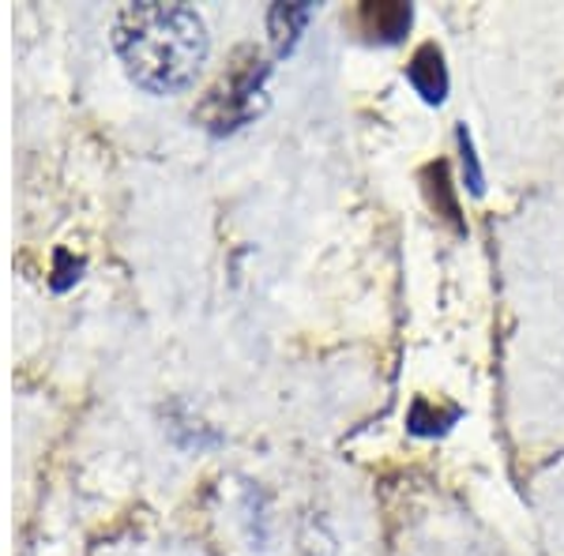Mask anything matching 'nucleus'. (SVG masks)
<instances>
[{
  "label": "nucleus",
  "mask_w": 564,
  "mask_h": 556,
  "mask_svg": "<svg viewBox=\"0 0 564 556\" xmlns=\"http://www.w3.org/2000/svg\"><path fill=\"white\" fill-rule=\"evenodd\" d=\"M113 45L135 87L151 95H177L196 84L207 61V26L188 4L143 0L129 4L113 23Z\"/></svg>",
  "instance_id": "nucleus-1"
},
{
  "label": "nucleus",
  "mask_w": 564,
  "mask_h": 556,
  "mask_svg": "<svg viewBox=\"0 0 564 556\" xmlns=\"http://www.w3.org/2000/svg\"><path fill=\"white\" fill-rule=\"evenodd\" d=\"M268 76H271V65L252 45L234 53V61L226 65L223 76H218V84L207 90L204 102L196 106V117L204 121V129L223 135V132H234V129H241V124H249L252 117L268 106Z\"/></svg>",
  "instance_id": "nucleus-2"
},
{
  "label": "nucleus",
  "mask_w": 564,
  "mask_h": 556,
  "mask_svg": "<svg viewBox=\"0 0 564 556\" xmlns=\"http://www.w3.org/2000/svg\"><path fill=\"white\" fill-rule=\"evenodd\" d=\"M406 79H411V87L430 106L444 102V95H448V68H444V57H441V50H436L433 42L417 45L411 65H406Z\"/></svg>",
  "instance_id": "nucleus-3"
},
{
  "label": "nucleus",
  "mask_w": 564,
  "mask_h": 556,
  "mask_svg": "<svg viewBox=\"0 0 564 556\" xmlns=\"http://www.w3.org/2000/svg\"><path fill=\"white\" fill-rule=\"evenodd\" d=\"M411 20H414V12L406 4H361V12H358V23H361V31L369 34L372 42H399L406 31H411Z\"/></svg>",
  "instance_id": "nucleus-4"
},
{
  "label": "nucleus",
  "mask_w": 564,
  "mask_h": 556,
  "mask_svg": "<svg viewBox=\"0 0 564 556\" xmlns=\"http://www.w3.org/2000/svg\"><path fill=\"white\" fill-rule=\"evenodd\" d=\"M316 8L313 4H275L268 12V34H271V45H275V53H290L302 39L305 23L313 20Z\"/></svg>",
  "instance_id": "nucleus-5"
},
{
  "label": "nucleus",
  "mask_w": 564,
  "mask_h": 556,
  "mask_svg": "<svg viewBox=\"0 0 564 556\" xmlns=\"http://www.w3.org/2000/svg\"><path fill=\"white\" fill-rule=\"evenodd\" d=\"M425 177H430V199L436 207V215L444 218V222H452L456 230H463V218H459V204L456 196H452V181H448V166L444 162H433L430 170H425Z\"/></svg>",
  "instance_id": "nucleus-6"
},
{
  "label": "nucleus",
  "mask_w": 564,
  "mask_h": 556,
  "mask_svg": "<svg viewBox=\"0 0 564 556\" xmlns=\"http://www.w3.org/2000/svg\"><path fill=\"white\" fill-rule=\"evenodd\" d=\"M459 417V410L456 406H448L441 414V410H433L430 399H417V403L411 406V417H406V425H411V433L417 436H436V433H444L452 422Z\"/></svg>",
  "instance_id": "nucleus-7"
},
{
  "label": "nucleus",
  "mask_w": 564,
  "mask_h": 556,
  "mask_svg": "<svg viewBox=\"0 0 564 556\" xmlns=\"http://www.w3.org/2000/svg\"><path fill=\"white\" fill-rule=\"evenodd\" d=\"M459 159H463V181L475 196L486 193V181H481V166H478V154H475V143H470L467 129H459Z\"/></svg>",
  "instance_id": "nucleus-8"
}]
</instances>
